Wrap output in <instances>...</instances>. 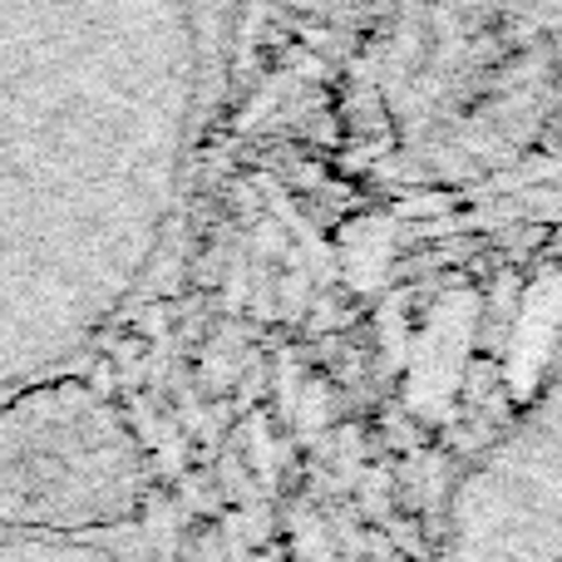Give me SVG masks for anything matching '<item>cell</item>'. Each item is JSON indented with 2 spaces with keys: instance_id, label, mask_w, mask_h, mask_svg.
Returning a JSON list of instances; mask_svg holds the SVG:
<instances>
[{
  "instance_id": "2",
  "label": "cell",
  "mask_w": 562,
  "mask_h": 562,
  "mask_svg": "<svg viewBox=\"0 0 562 562\" xmlns=\"http://www.w3.org/2000/svg\"><path fill=\"white\" fill-rule=\"evenodd\" d=\"M128 488V445L119 425L75 395H49L0 419V504L40 518L119 514Z\"/></svg>"
},
{
  "instance_id": "1",
  "label": "cell",
  "mask_w": 562,
  "mask_h": 562,
  "mask_svg": "<svg viewBox=\"0 0 562 562\" xmlns=\"http://www.w3.org/2000/svg\"><path fill=\"white\" fill-rule=\"evenodd\" d=\"M188 0H0V262L134 277L198 128Z\"/></svg>"
}]
</instances>
